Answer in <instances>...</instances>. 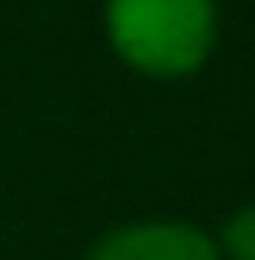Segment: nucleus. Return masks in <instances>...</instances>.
<instances>
[{"label":"nucleus","instance_id":"f257e3e1","mask_svg":"<svg viewBox=\"0 0 255 260\" xmlns=\"http://www.w3.org/2000/svg\"><path fill=\"white\" fill-rule=\"evenodd\" d=\"M115 55L145 75H190L215 45V0H105Z\"/></svg>","mask_w":255,"mask_h":260},{"label":"nucleus","instance_id":"f03ea898","mask_svg":"<svg viewBox=\"0 0 255 260\" xmlns=\"http://www.w3.org/2000/svg\"><path fill=\"white\" fill-rule=\"evenodd\" d=\"M90 260H220L215 240L195 225H170V220H145L105 235Z\"/></svg>","mask_w":255,"mask_h":260},{"label":"nucleus","instance_id":"7ed1b4c3","mask_svg":"<svg viewBox=\"0 0 255 260\" xmlns=\"http://www.w3.org/2000/svg\"><path fill=\"white\" fill-rule=\"evenodd\" d=\"M225 255L230 260H255V205L240 210V215L225 225Z\"/></svg>","mask_w":255,"mask_h":260}]
</instances>
